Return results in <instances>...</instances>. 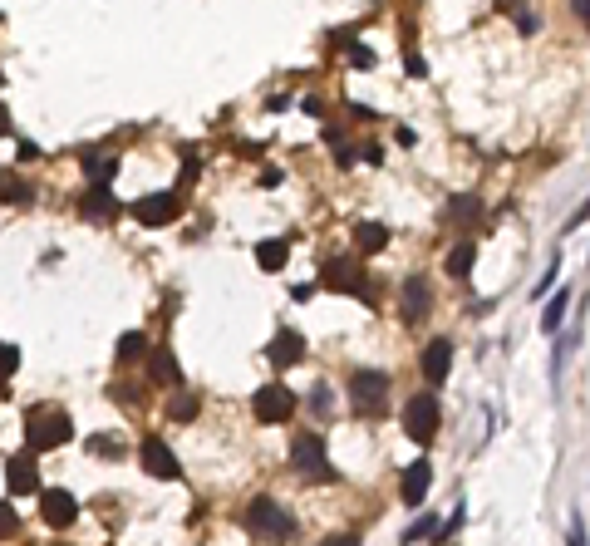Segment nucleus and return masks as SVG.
Wrapping results in <instances>:
<instances>
[{"label":"nucleus","mask_w":590,"mask_h":546,"mask_svg":"<svg viewBox=\"0 0 590 546\" xmlns=\"http://www.w3.org/2000/svg\"><path fill=\"white\" fill-rule=\"evenodd\" d=\"M69 438H74V424H69L64 409H35L30 424H25V443H30V453H50V448L69 443Z\"/></svg>","instance_id":"f257e3e1"},{"label":"nucleus","mask_w":590,"mask_h":546,"mask_svg":"<svg viewBox=\"0 0 590 546\" xmlns=\"http://www.w3.org/2000/svg\"><path fill=\"white\" fill-rule=\"evenodd\" d=\"M246 527L256 532V537H266V542H286L295 532V517L281 507V502H271V497H256L251 507H246Z\"/></svg>","instance_id":"f03ea898"},{"label":"nucleus","mask_w":590,"mask_h":546,"mask_svg":"<svg viewBox=\"0 0 590 546\" xmlns=\"http://www.w3.org/2000/svg\"><path fill=\"white\" fill-rule=\"evenodd\" d=\"M291 463H295V473H305L310 483H330V478H335V468H330V458H325V438H320V433H300V438H295Z\"/></svg>","instance_id":"7ed1b4c3"},{"label":"nucleus","mask_w":590,"mask_h":546,"mask_svg":"<svg viewBox=\"0 0 590 546\" xmlns=\"http://www.w3.org/2000/svg\"><path fill=\"white\" fill-rule=\"evenodd\" d=\"M320 286H330V291H350V296H359V301H369L364 266H354L350 256H335V261H325V266H320Z\"/></svg>","instance_id":"20e7f679"},{"label":"nucleus","mask_w":590,"mask_h":546,"mask_svg":"<svg viewBox=\"0 0 590 546\" xmlns=\"http://www.w3.org/2000/svg\"><path fill=\"white\" fill-rule=\"evenodd\" d=\"M251 409H256V424H286L295 414V394L286 384H261L256 399H251Z\"/></svg>","instance_id":"39448f33"},{"label":"nucleus","mask_w":590,"mask_h":546,"mask_svg":"<svg viewBox=\"0 0 590 546\" xmlns=\"http://www.w3.org/2000/svg\"><path fill=\"white\" fill-rule=\"evenodd\" d=\"M350 399L359 414H379L384 409V399H389V379L379 374V369H359L350 379Z\"/></svg>","instance_id":"423d86ee"},{"label":"nucleus","mask_w":590,"mask_h":546,"mask_svg":"<svg viewBox=\"0 0 590 546\" xmlns=\"http://www.w3.org/2000/svg\"><path fill=\"white\" fill-rule=\"evenodd\" d=\"M404 433H409L413 443H433V438H438V399H433V394L409 399V409H404Z\"/></svg>","instance_id":"0eeeda50"},{"label":"nucleus","mask_w":590,"mask_h":546,"mask_svg":"<svg viewBox=\"0 0 590 546\" xmlns=\"http://www.w3.org/2000/svg\"><path fill=\"white\" fill-rule=\"evenodd\" d=\"M177 212H182V197H177V192H153V197L133 202V217H138L143 227H168Z\"/></svg>","instance_id":"6e6552de"},{"label":"nucleus","mask_w":590,"mask_h":546,"mask_svg":"<svg viewBox=\"0 0 590 546\" xmlns=\"http://www.w3.org/2000/svg\"><path fill=\"white\" fill-rule=\"evenodd\" d=\"M40 517H45L50 527H74V517H79V502H74L64 487H45V492H40Z\"/></svg>","instance_id":"1a4fd4ad"},{"label":"nucleus","mask_w":590,"mask_h":546,"mask_svg":"<svg viewBox=\"0 0 590 546\" xmlns=\"http://www.w3.org/2000/svg\"><path fill=\"white\" fill-rule=\"evenodd\" d=\"M266 360L276 364V369H291V364L305 360V340H300V330H276V340H271Z\"/></svg>","instance_id":"9d476101"},{"label":"nucleus","mask_w":590,"mask_h":546,"mask_svg":"<svg viewBox=\"0 0 590 546\" xmlns=\"http://www.w3.org/2000/svg\"><path fill=\"white\" fill-rule=\"evenodd\" d=\"M448 369H453V340H428V350H423V379L428 384H443Z\"/></svg>","instance_id":"9b49d317"},{"label":"nucleus","mask_w":590,"mask_h":546,"mask_svg":"<svg viewBox=\"0 0 590 546\" xmlns=\"http://www.w3.org/2000/svg\"><path fill=\"white\" fill-rule=\"evenodd\" d=\"M143 468H148L153 478H177V473H182L177 458H173V448H168L163 438H148V443H143Z\"/></svg>","instance_id":"f8f14e48"},{"label":"nucleus","mask_w":590,"mask_h":546,"mask_svg":"<svg viewBox=\"0 0 590 546\" xmlns=\"http://www.w3.org/2000/svg\"><path fill=\"white\" fill-rule=\"evenodd\" d=\"M5 483H10V492H40L35 458H30V453H15V458L5 463Z\"/></svg>","instance_id":"ddd939ff"},{"label":"nucleus","mask_w":590,"mask_h":546,"mask_svg":"<svg viewBox=\"0 0 590 546\" xmlns=\"http://www.w3.org/2000/svg\"><path fill=\"white\" fill-rule=\"evenodd\" d=\"M399 305H404V320L418 325V320L428 315V286H423V281H409V286L399 291Z\"/></svg>","instance_id":"4468645a"},{"label":"nucleus","mask_w":590,"mask_h":546,"mask_svg":"<svg viewBox=\"0 0 590 546\" xmlns=\"http://www.w3.org/2000/svg\"><path fill=\"white\" fill-rule=\"evenodd\" d=\"M79 212H84V217H114V212H118L114 192H109V187H99V182H94V187H89V192H84V202H79Z\"/></svg>","instance_id":"2eb2a0df"},{"label":"nucleus","mask_w":590,"mask_h":546,"mask_svg":"<svg viewBox=\"0 0 590 546\" xmlns=\"http://www.w3.org/2000/svg\"><path fill=\"white\" fill-rule=\"evenodd\" d=\"M428 483H433V468H428V463H413L409 473H404V502L418 507V502L428 497Z\"/></svg>","instance_id":"dca6fc26"},{"label":"nucleus","mask_w":590,"mask_h":546,"mask_svg":"<svg viewBox=\"0 0 590 546\" xmlns=\"http://www.w3.org/2000/svg\"><path fill=\"white\" fill-rule=\"evenodd\" d=\"M148 374H153V384H182V369L168 350H153L148 355Z\"/></svg>","instance_id":"f3484780"},{"label":"nucleus","mask_w":590,"mask_h":546,"mask_svg":"<svg viewBox=\"0 0 590 546\" xmlns=\"http://www.w3.org/2000/svg\"><path fill=\"white\" fill-rule=\"evenodd\" d=\"M472 261H477V246H472V242L453 246V251H448V276H453V281H468V276H472Z\"/></svg>","instance_id":"a211bd4d"},{"label":"nucleus","mask_w":590,"mask_h":546,"mask_svg":"<svg viewBox=\"0 0 590 546\" xmlns=\"http://www.w3.org/2000/svg\"><path fill=\"white\" fill-rule=\"evenodd\" d=\"M354 242L364 246V251H384L389 246V227L384 222H359L354 227Z\"/></svg>","instance_id":"6ab92c4d"},{"label":"nucleus","mask_w":590,"mask_h":546,"mask_svg":"<svg viewBox=\"0 0 590 546\" xmlns=\"http://www.w3.org/2000/svg\"><path fill=\"white\" fill-rule=\"evenodd\" d=\"M30 197H35V187H30L25 178H5V173H0V202H10V207H25Z\"/></svg>","instance_id":"aec40b11"},{"label":"nucleus","mask_w":590,"mask_h":546,"mask_svg":"<svg viewBox=\"0 0 590 546\" xmlns=\"http://www.w3.org/2000/svg\"><path fill=\"white\" fill-rule=\"evenodd\" d=\"M566 305H571V291H556L551 305L541 310V330H561V320H566Z\"/></svg>","instance_id":"412c9836"},{"label":"nucleus","mask_w":590,"mask_h":546,"mask_svg":"<svg viewBox=\"0 0 590 546\" xmlns=\"http://www.w3.org/2000/svg\"><path fill=\"white\" fill-rule=\"evenodd\" d=\"M256 261H261V271H281L286 266V242H261L256 246Z\"/></svg>","instance_id":"4be33fe9"},{"label":"nucleus","mask_w":590,"mask_h":546,"mask_svg":"<svg viewBox=\"0 0 590 546\" xmlns=\"http://www.w3.org/2000/svg\"><path fill=\"white\" fill-rule=\"evenodd\" d=\"M143 350H148V340H143V335H138V330H128V335H123V340H118V360L128 364V360H138V355H143Z\"/></svg>","instance_id":"5701e85b"},{"label":"nucleus","mask_w":590,"mask_h":546,"mask_svg":"<svg viewBox=\"0 0 590 546\" xmlns=\"http://www.w3.org/2000/svg\"><path fill=\"white\" fill-rule=\"evenodd\" d=\"M20 369V350L15 345H0V379H10Z\"/></svg>","instance_id":"b1692460"},{"label":"nucleus","mask_w":590,"mask_h":546,"mask_svg":"<svg viewBox=\"0 0 590 546\" xmlns=\"http://www.w3.org/2000/svg\"><path fill=\"white\" fill-rule=\"evenodd\" d=\"M15 532H20V517L10 502H0V537H15Z\"/></svg>","instance_id":"393cba45"},{"label":"nucleus","mask_w":590,"mask_h":546,"mask_svg":"<svg viewBox=\"0 0 590 546\" xmlns=\"http://www.w3.org/2000/svg\"><path fill=\"white\" fill-rule=\"evenodd\" d=\"M192 414H197V399H192V394L173 399V419H192Z\"/></svg>","instance_id":"a878e982"},{"label":"nucleus","mask_w":590,"mask_h":546,"mask_svg":"<svg viewBox=\"0 0 590 546\" xmlns=\"http://www.w3.org/2000/svg\"><path fill=\"white\" fill-rule=\"evenodd\" d=\"M428 532H433V517H418L409 532H404V542H418V537H428Z\"/></svg>","instance_id":"bb28decb"},{"label":"nucleus","mask_w":590,"mask_h":546,"mask_svg":"<svg viewBox=\"0 0 590 546\" xmlns=\"http://www.w3.org/2000/svg\"><path fill=\"white\" fill-rule=\"evenodd\" d=\"M89 453H109V458H118V443L114 438H89Z\"/></svg>","instance_id":"cd10ccee"},{"label":"nucleus","mask_w":590,"mask_h":546,"mask_svg":"<svg viewBox=\"0 0 590 546\" xmlns=\"http://www.w3.org/2000/svg\"><path fill=\"white\" fill-rule=\"evenodd\" d=\"M453 217H477V197H458L453 202Z\"/></svg>","instance_id":"c85d7f7f"},{"label":"nucleus","mask_w":590,"mask_h":546,"mask_svg":"<svg viewBox=\"0 0 590 546\" xmlns=\"http://www.w3.org/2000/svg\"><path fill=\"white\" fill-rule=\"evenodd\" d=\"M350 60L364 69V64H374V50H369V45H350Z\"/></svg>","instance_id":"c756f323"},{"label":"nucleus","mask_w":590,"mask_h":546,"mask_svg":"<svg viewBox=\"0 0 590 546\" xmlns=\"http://www.w3.org/2000/svg\"><path fill=\"white\" fill-rule=\"evenodd\" d=\"M409 74H413V79H423V74H428V64L418 60V55H409Z\"/></svg>","instance_id":"7c9ffc66"},{"label":"nucleus","mask_w":590,"mask_h":546,"mask_svg":"<svg viewBox=\"0 0 590 546\" xmlns=\"http://www.w3.org/2000/svg\"><path fill=\"white\" fill-rule=\"evenodd\" d=\"M571 546H586V532H581V522L571 527Z\"/></svg>","instance_id":"2f4dec72"},{"label":"nucleus","mask_w":590,"mask_h":546,"mask_svg":"<svg viewBox=\"0 0 590 546\" xmlns=\"http://www.w3.org/2000/svg\"><path fill=\"white\" fill-rule=\"evenodd\" d=\"M10 133V114H5V104H0V138Z\"/></svg>","instance_id":"473e14b6"},{"label":"nucleus","mask_w":590,"mask_h":546,"mask_svg":"<svg viewBox=\"0 0 590 546\" xmlns=\"http://www.w3.org/2000/svg\"><path fill=\"white\" fill-rule=\"evenodd\" d=\"M330 546H359V542H354V537H335V542H330Z\"/></svg>","instance_id":"72a5a7b5"},{"label":"nucleus","mask_w":590,"mask_h":546,"mask_svg":"<svg viewBox=\"0 0 590 546\" xmlns=\"http://www.w3.org/2000/svg\"><path fill=\"white\" fill-rule=\"evenodd\" d=\"M576 15H581V20H586V25H590V5H576Z\"/></svg>","instance_id":"f704fd0d"},{"label":"nucleus","mask_w":590,"mask_h":546,"mask_svg":"<svg viewBox=\"0 0 590 546\" xmlns=\"http://www.w3.org/2000/svg\"><path fill=\"white\" fill-rule=\"evenodd\" d=\"M5 394H10V389H5V379H0V399H5Z\"/></svg>","instance_id":"c9c22d12"}]
</instances>
